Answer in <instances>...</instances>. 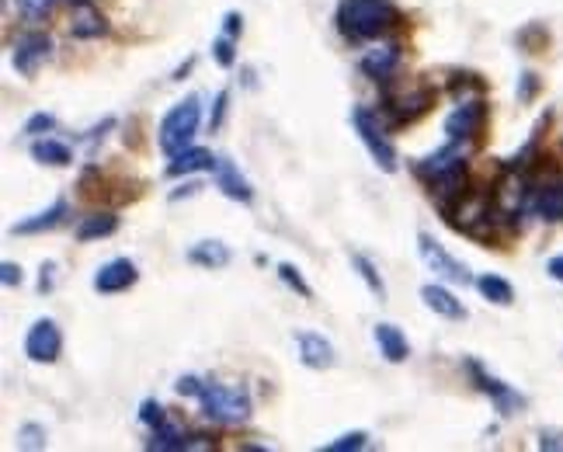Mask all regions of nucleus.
<instances>
[{"mask_svg":"<svg viewBox=\"0 0 563 452\" xmlns=\"http://www.w3.org/2000/svg\"><path fill=\"white\" fill-rule=\"evenodd\" d=\"M407 25V14L393 0H341L338 4V32L345 42H383Z\"/></svg>","mask_w":563,"mask_h":452,"instance_id":"1","label":"nucleus"},{"mask_svg":"<svg viewBox=\"0 0 563 452\" xmlns=\"http://www.w3.org/2000/svg\"><path fill=\"white\" fill-rule=\"evenodd\" d=\"M438 91L428 80H404L393 77L390 84H383V101H379V112H383V122L393 129L400 126H414L418 119L435 108Z\"/></svg>","mask_w":563,"mask_h":452,"instance_id":"2","label":"nucleus"},{"mask_svg":"<svg viewBox=\"0 0 563 452\" xmlns=\"http://www.w3.org/2000/svg\"><path fill=\"white\" fill-rule=\"evenodd\" d=\"M199 407L216 425H244L251 418V393L247 386H226V383H206L199 393Z\"/></svg>","mask_w":563,"mask_h":452,"instance_id":"3","label":"nucleus"},{"mask_svg":"<svg viewBox=\"0 0 563 452\" xmlns=\"http://www.w3.org/2000/svg\"><path fill=\"white\" fill-rule=\"evenodd\" d=\"M199 122H202V101L195 98V94H188L185 101H178V105L160 119V129H157L160 150H164L167 157L188 150L195 140V133H199Z\"/></svg>","mask_w":563,"mask_h":452,"instance_id":"4","label":"nucleus"},{"mask_svg":"<svg viewBox=\"0 0 563 452\" xmlns=\"http://www.w3.org/2000/svg\"><path fill=\"white\" fill-rule=\"evenodd\" d=\"M352 129L358 133V140L365 143V150H369V157L376 160V167H383L386 174H393L400 167V157H397V147H393V140L386 136V126L379 115H372L369 108L355 105L352 108Z\"/></svg>","mask_w":563,"mask_h":452,"instance_id":"5","label":"nucleus"},{"mask_svg":"<svg viewBox=\"0 0 563 452\" xmlns=\"http://www.w3.org/2000/svg\"><path fill=\"white\" fill-rule=\"evenodd\" d=\"M487 133V101L473 98V101H459L456 108L445 119V140L452 143H470V147L480 150Z\"/></svg>","mask_w":563,"mask_h":452,"instance_id":"6","label":"nucleus"},{"mask_svg":"<svg viewBox=\"0 0 563 452\" xmlns=\"http://www.w3.org/2000/svg\"><path fill=\"white\" fill-rule=\"evenodd\" d=\"M418 251H421V261L435 272V279L442 282H452V286H466V282H473L470 268L463 265L459 258H452L449 251H445L442 244H438L431 233H418Z\"/></svg>","mask_w":563,"mask_h":452,"instance_id":"7","label":"nucleus"},{"mask_svg":"<svg viewBox=\"0 0 563 452\" xmlns=\"http://www.w3.org/2000/svg\"><path fill=\"white\" fill-rule=\"evenodd\" d=\"M25 355L35 366H53L63 355V331L53 317H39L25 334Z\"/></svg>","mask_w":563,"mask_h":452,"instance_id":"8","label":"nucleus"},{"mask_svg":"<svg viewBox=\"0 0 563 452\" xmlns=\"http://www.w3.org/2000/svg\"><path fill=\"white\" fill-rule=\"evenodd\" d=\"M466 373L473 376V383H477L480 393H487V397L494 400V407H497V414H501V418H508V414H515V411H522V404H525L522 393H515L508 383H501L497 376L487 373V369L480 366L477 359H466Z\"/></svg>","mask_w":563,"mask_h":452,"instance_id":"9","label":"nucleus"},{"mask_svg":"<svg viewBox=\"0 0 563 452\" xmlns=\"http://www.w3.org/2000/svg\"><path fill=\"white\" fill-rule=\"evenodd\" d=\"M49 56H53V39L35 28V32L18 35V42H14V53H11V63H14V70H18L21 77H35Z\"/></svg>","mask_w":563,"mask_h":452,"instance_id":"10","label":"nucleus"},{"mask_svg":"<svg viewBox=\"0 0 563 452\" xmlns=\"http://www.w3.org/2000/svg\"><path fill=\"white\" fill-rule=\"evenodd\" d=\"M532 178H536V192H532V213L539 216V220L546 223H560L563 220V174H536L532 171Z\"/></svg>","mask_w":563,"mask_h":452,"instance_id":"11","label":"nucleus"},{"mask_svg":"<svg viewBox=\"0 0 563 452\" xmlns=\"http://www.w3.org/2000/svg\"><path fill=\"white\" fill-rule=\"evenodd\" d=\"M400 63H404V46H400V42H383V46L369 49L358 67H362L365 77L383 87V84H390L393 77H400Z\"/></svg>","mask_w":563,"mask_h":452,"instance_id":"12","label":"nucleus"},{"mask_svg":"<svg viewBox=\"0 0 563 452\" xmlns=\"http://www.w3.org/2000/svg\"><path fill=\"white\" fill-rule=\"evenodd\" d=\"M212 446L216 442L209 435H192L181 425H174V421L150 428V439H146V449H157V452H185V449H212Z\"/></svg>","mask_w":563,"mask_h":452,"instance_id":"13","label":"nucleus"},{"mask_svg":"<svg viewBox=\"0 0 563 452\" xmlns=\"http://www.w3.org/2000/svg\"><path fill=\"white\" fill-rule=\"evenodd\" d=\"M136 279H140V268H136L129 258H115V261H108V265H101L98 272H94L91 286H94V293H101V296H115V293L133 289Z\"/></svg>","mask_w":563,"mask_h":452,"instance_id":"14","label":"nucleus"},{"mask_svg":"<svg viewBox=\"0 0 563 452\" xmlns=\"http://www.w3.org/2000/svg\"><path fill=\"white\" fill-rule=\"evenodd\" d=\"M70 35L73 39H101V35H108V18L94 0L70 4Z\"/></svg>","mask_w":563,"mask_h":452,"instance_id":"15","label":"nucleus"},{"mask_svg":"<svg viewBox=\"0 0 563 452\" xmlns=\"http://www.w3.org/2000/svg\"><path fill=\"white\" fill-rule=\"evenodd\" d=\"M299 345V362L306 369H331L334 366V345L317 331H299L296 334Z\"/></svg>","mask_w":563,"mask_h":452,"instance_id":"16","label":"nucleus"},{"mask_svg":"<svg viewBox=\"0 0 563 452\" xmlns=\"http://www.w3.org/2000/svg\"><path fill=\"white\" fill-rule=\"evenodd\" d=\"M212 174H216V188L226 195V199H233V202H251L254 199V188L247 185V178L240 174V167L233 164L230 157H219L216 171Z\"/></svg>","mask_w":563,"mask_h":452,"instance_id":"17","label":"nucleus"},{"mask_svg":"<svg viewBox=\"0 0 563 452\" xmlns=\"http://www.w3.org/2000/svg\"><path fill=\"white\" fill-rule=\"evenodd\" d=\"M421 300H424V306H428L431 313H438V317H445V320H463L466 317L463 300H456V296H452L445 286H438V282L421 286Z\"/></svg>","mask_w":563,"mask_h":452,"instance_id":"18","label":"nucleus"},{"mask_svg":"<svg viewBox=\"0 0 563 452\" xmlns=\"http://www.w3.org/2000/svg\"><path fill=\"white\" fill-rule=\"evenodd\" d=\"M372 338H376V345H379V355H383L386 362H393V366L407 362V355H411V345H407L404 331H400L397 324H376Z\"/></svg>","mask_w":563,"mask_h":452,"instance_id":"19","label":"nucleus"},{"mask_svg":"<svg viewBox=\"0 0 563 452\" xmlns=\"http://www.w3.org/2000/svg\"><path fill=\"white\" fill-rule=\"evenodd\" d=\"M216 160L219 157H212L209 150L188 147L171 157V164H167V178H185V174H192V171H216Z\"/></svg>","mask_w":563,"mask_h":452,"instance_id":"20","label":"nucleus"},{"mask_svg":"<svg viewBox=\"0 0 563 452\" xmlns=\"http://www.w3.org/2000/svg\"><path fill=\"white\" fill-rule=\"evenodd\" d=\"M63 216H67V199H56L49 209H42V213H35L32 220H21L11 226V233H21V237H32V233H46V230H56V226L63 223Z\"/></svg>","mask_w":563,"mask_h":452,"instance_id":"21","label":"nucleus"},{"mask_svg":"<svg viewBox=\"0 0 563 452\" xmlns=\"http://www.w3.org/2000/svg\"><path fill=\"white\" fill-rule=\"evenodd\" d=\"M230 247L223 244V240H199V244L188 251V261L199 268H209V272H216V268H226L230 265Z\"/></svg>","mask_w":563,"mask_h":452,"instance_id":"22","label":"nucleus"},{"mask_svg":"<svg viewBox=\"0 0 563 452\" xmlns=\"http://www.w3.org/2000/svg\"><path fill=\"white\" fill-rule=\"evenodd\" d=\"M115 230H119V216L108 213V209H101V213H91V216H84V220H80L77 240H80V244H91V240L112 237Z\"/></svg>","mask_w":563,"mask_h":452,"instance_id":"23","label":"nucleus"},{"mask_svg":"<svg viewBox=\"0 0 563 452\" xmlns=\"http://www.w3.org/2000/svg\"><path fill=\"white\" fill-rule=\"evenodd\" d=\"M32 160H39V164H49V167H70L73 164V153L67 143L53 140V136H39V140L32 143Z\"/></svg>","mask_w":563,"mask_h":452,"instance_id":"24","label":"nucleus"},{"mask_svg":"<svg viewBox=\"0 0 563 452\" xmlns=\"http://www.w3.org/2000/svg\"><path fill=\"white\" fill-rule=\"evenodd\" d=\"M477 289H480V296H484L487 303H494V306H511V303H515V289H511V282L501 279V275H491V272L480 275Z\"/></svg>","mask_w":563,"mask_h":452,"instance_id":"25","label":"nucleus"},{"mask_svg":"<svg viewBox=\"0 0 563 452\" xmlns=\"http://www.w3.org/2000/svg\"><path fill=\"white\" fill-rule=\"evenodd\" d=\"M484 91H487V84H484V77L480 74H452L449 77V94L456 98V105L459 101H473V98H484Z\"/></svg>","mask_w":563,"mask_h":452,"instance_id":"26","label":"nucleus"},{"mask_svg":"<svg viewBox=\"0 0 563 452\" xmlns=\"http://www.w3.org/2000/svg\"><path fill=\"white\" fill-rule=\"evenodd\" d=\"M352 268L358 275H362V282L369 286V293L376 296V300H386V286H383V279H379V272H376V265H372L365 254H352Z\"/></svg>","mask_w":563,"mask_h":452,"instance_id":"27","label":"nucleus"},{"mask_svg":"<svg viewBox=\"0 0 563 452\" xmlns=\"http://www.w3.org/2000/svg\"><path fill=\"white\" fill-rule=\"evenodd\" d=\"M237 39H230V35H219V39H212V60L219 63L223 70H230L233 63H237Z\"/></svg>","mask_w":563,"mask_h":452,"instance_id":"28","label":"nucleus"},{"mask_svg":"<svg viewBox=\"0 0 563 452\" xmlns=\"http://www.w3.org/2000/svg\"><path fill=\"white\" fill-rule=\"evenodd\" d=\"M279 279L292 289V293L303 296V300H310V296H313V289L306 286V279H303V275H299V268H296V265H289V261H282V265H279Z\"/></svg>","mask_w":563,"mask_h":452,"instance_id":"29","label":"nucleus"},{"mask_svg":"<svg viewBox=\"0 0 563 452\" xmlns=\"http://www.w3.org/2000/svg\"><path fill=\"white\" fill-rule=\"evenodd\" d=\"M14 7H18L28 21H46L49 14H53L56 0H14Z\"/></svg>","mask_w":563,"mask_h":452,"instance_id":"30","label":"nucleus"},{"mask_svg":"<svg viewBox=\"0 0 563 452\" xmlns=\"http://www.w3.org/2000/svg\"><path fill=\"white\" fill-rule=\"evenodd\" d=\"M365 446H369V435H365V432H348V435H341V439L327 442L324 452H358Z\"/></svg>","mask_w":563,"mask_h":452,"instance_id":"31","label":"nucleus"},{"mask_svg":"<svg viewBox=\"0 0 563 452\" xmlns=\"http://www.w3.org/2000/svg\"><path fill=\"white\" fill-rule=\"evenodd\" d=\"M56 129V115L53 112H35L32 119L25 122V136H35V140H39V136H46V133H53Z\"/></svg>","mask_w":563,"mask_h":452,"instance_id":"32","label":"nucleus"},{"mask_svg":"<svg viewBox=\"0 0 563 452\" xmlns=\"http://www.w3.org/2000/svg\"><path fill=\"white\" fill-rule=\"evenodd\" d=\"M18 446L21 449H46V428L42 425H21L18 428Z\"/></svg>","mask_w":563,"mask_h":452,"instance_id":"33","label":"nucleus"},{"mask_svg":"<svg viewBox=\"0 0 563 452\" xmlns=\"http://www.w3.org/2000/svg\"><path fill=\"white\" fill-rule=\"evenodd\" d=\"M140 421H143L146 428H157V425H164V421H167L164 404H157V400H143V404H140Z\"/></svg>","mask_w":563,"mask_h":452,"instance_id":"34","label":"nucleus"},{"mask_svg":"<svg viewBox=\"0 0 563 452\" xmlns=\"http://www.w3.org/2000/svg\"><path fill=\"white\" fill-rule=\"evenodd\" d=\"M539 94V74H522V80H518V101H522V105H529L532 98H536Z\"/></svg>","mask_w":563,"mask_h":452,"instance_id":"35","label":"nucleus"},{"mask_svg":"<svg viewBox=\"0 0 563 452\" xmlns=\"http://www.w3.org/2000/svg\"><path fill=\"white\" fill-rule=\"evenodd\" d=\"M226 108H230V91H219V94H216V105H212V115H209V129H219V126H223Z\"/></svg>","mask_w":563,"mask_h":452,"instance_id":"36","label":"nucleus"},{"mask_svg":"<svg viewBox=\"0 0 563 452\" xmlns=\"http://www.w3.org/2000/svg\"><path fill=\"white\" fill-rule=\"evenodd\" d=\"M202 379L199 376H181L178 383H174V390H178V397H195L199 400V393H202Z\"/></svg>","mask_w":563,"mask_h":452,"instance_id":"37","label":"nucleus"},{"mask_svg":"<svg viewBox=\"0 0 563 452\" xmlns=\"http://www.w3.org/2000/svg\"><path fill=\"white\" fill-rule=\"evenodd\" d=\"M21 279H25V275H21V265H14V261H4V265H0V282H4L7 289L21 286Z\"/></svg>","mask_w":563,"mask_h":452,"instance_id":"38","label":"nucleus"},{"mask_svg":"<svg viewBox=\"0 0 563 452\" xmlns=\"http://www.w3.org/2000/svg\"><path fill=\"white\" fill-rule=\"evenodd\" d=\"M53 286H56V261H46L39 275V293H53Z\"/></svg>","mask_w":563,"mask_h":452,"instance_id":"39","label":"nucleus"},{"mask_svg":"<svg viewBox=\"0 0 563 452\" xmlns=\"http://www.w3.org/2000/svg\"><path fill=\"white\" fill-rule=\"evenodd\" d=\"M240 32H244V18H240L237 11H230L223 18V35H230V39H240Z\"/></svg>","mask_w":563,"mask_h":452,"instance_id":"40","label":"nucleus"},{"mask_svg":"<svg viewBox=\"0 0 563 452\" xmlns=\"http://www.w3.org/2000/svg\"><path fill=\"white\" fill-rule=\"evenodd\" d=\"M539 449H563V432H539Z\"/></svg>","mask_w":563,"mask_h":452,"instance_id":"41","label":"nucleus"},{"mask_svg":"<svg viewBox=\"0 0 563 452\" xmlns=\"http://www.w3.org/2000/svg\"><path fill=\"white\" fill-rule=\"evenodd\" d=\"M202 192V181H188V185H181V192H171V202H178L181 195H199Z\"/></svg>","mask_w":563,"mask_h":452,"instance_id":"42","label":"nucleus"},{"mask_svg":"<svg viewBox=\"0 0 563 452\" xmlns=\"http://www.w3.org/2000/svg\"><path fill=\"white\" fill-rule=\"evenodd\" d=\"M546 272H550V279L563 282V254H557V258H550V265H546Z\"/></svg>","mask_w":563,"mask_h":452,"instance_id":"43","label":"nucleus"},{"mask_svg":"<svg viewBox=\"0 0 563 452\" xmlns=\"http://www.w3.org/2000/svg\"><path fill=\"white\" fill-rule=\"evenodd\" d=\"M63 4H77V0H63Z\"/></svg>","mask_w":563,"mask_h":452,"instance_id":"44","label":"nucleus"}]
</instances>
